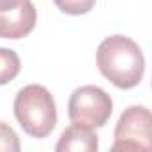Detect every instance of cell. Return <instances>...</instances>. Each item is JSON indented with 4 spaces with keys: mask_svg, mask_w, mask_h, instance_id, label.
Here are the masks:
<instances>
[{
    "mask_svg": "<svg viewBox=\"0 0 152 152\" xmlns=\"http://www.w3.org/2000/svg\"><path fill=\"white\" fill-rule=\"evenodd\" d=\"M97 66L104 77L120 90L136 88L145 73V57L136 41L115 34L97 48Z\"/></svg>",
    "mask_w": 152,
    "mask_h": 152,
    "instance_id": "obj_1",
    "label": "cell"
},
{
    "mask_svg": "<svg viewBox=\"0 0 152 152\" xmlns=\"http://www.w3.org/2000/svg\"><path fill=\"white\" fill-rule=\"evenodd\" d=\"M13 109L20 127L32 138H47L56 129V100L41 84H29L22 88L15 97Z\"/></svg>",
    "mask_w": 152,
    "mask_h": 152,
    "instance_id": "obj_2",
    "label": "cell"
},
{
    "mask_svg": "<svg viewBox=\"0 0 152 152\" xmlns=\"http://www.w3.org/2000/svg\"><path fill=\"white\" fill-rule=\"evenodd\" d=\"M152 150V125L150 111L145 106L127 107L115 127V143L111 152H150Z\"/></svg>",
    "mask_w": 152,
    "mask_h": 152,
    "instance_id": "obj_3",
    "label": "cell"
},
{
    "mask_svg": "<svg viewBox=\"0 0 152 152\" xmlns=\"http://www.w3.org/2000/svg\"><path fill=\"white\" fill-rule=\"evenodd\" d=\"M113 113L111 97L99 86L86 84L77 88L68 100V116L72 122L91 129L104 127Z\"/></svg>",
    "mask_w": 152,
    "mask_h": 152,
    "instance_id": "obj_4",
    "label": "cell"
},
{
    "mask_svg": "<svg viewBox=\"0 0 152 152\" xmlns=\"http://www.w3.org/2000/svg\"><path fill=\"white\" fill-rule=\"evenodd\" d=\"M36 25V7L31 0L23 2L9 11L0 13V38L4 39H20L32 32Z\"/></svg>",
    "mask_w": 152,
    "mask_h": 152,
    "instance_id": "obj_5",
    "label": "cell"
},
{
    "mask_svg": "<svg viewBox=\"0 0 152 152\" xmlns=\"http://www.w3.org/2000/svg\"><path fill=\"white\" fill-rule=\"evenodd\" d=\"M99 148V136L97 132L83 124L72 122V125H68L57 145H56V152H97Z\"/></svg>",
    "mask_w": 152,
    "mask_h": 152,
    "instance_id": "obj_6",
    "label": "cell"
},
{
    "mask_svg": "<svg viewBox=\"0 0 152 152\" xmlns=\"http://www.w3.org/2000/svg\"><path fill=\"white\" fill-rule=\"evenodd\" d=\"M20 70H22V61L18 54L11 48L0 47V86L15 81Z\"/></svg>",
    "mask_w": 152,
    "mask_h": 152,
    "instance_id": "obj_7",
    "label": "cell"
},
{
    "mask_svg": "<svg viewBox=\"0 0 152 152\" xmlns=\"http://www.w3.org/2000/svg\"><path fill=\"white\" fill-rule=\"evenodd\" d=\"M97 0H54V4L57 6V9L64 15H72V16H79V15H86L95 7Z\"/></svg>",
    "mask_w": 152,
    "mask_h": 152,
    "instance_id": "obj_8",
    "label": "cell"
},
{
    "mask_svg": "<svg viewBox=\"0 0 152 152\" xmlns=\"http://www.w3.org/2000/svg\"><path fill=\"white\" fill-rule=\"evenodd\" d=\"M20 140L15 129L6 122H0V152H20Z\"/></svg>",
    "mask_w": 152,
    "mask_h": 152,
    "instance_id": "obj_9",
    "label": "cell"
},
{
    "mask_svg": "<svg viewBox=\"0 0 152 152\" xmlns=\"http://www.w3.org/2000/svg\"><path fill=\"white\" fill-rule=\"evenodd\" d=\"M23 0H0V13H9L16 9Z\"/></svg>",
    "mask_w": 152,
    "mask_h": 152,
    "instance_id": "obj_10",
    "label": "cell"
}]
</instances>
